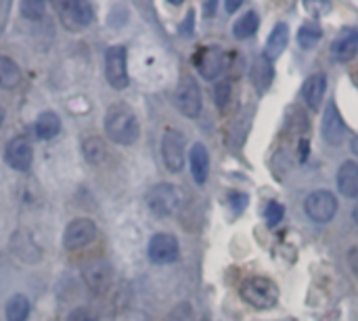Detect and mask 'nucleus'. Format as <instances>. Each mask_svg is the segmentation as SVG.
<instances>
[{"label": "nucleus", "instance_id": "15", "mask_svg": "<svg viewBox=\"0 0 358 321\" xmlns=\"http://www.w3.org/2000/svg\"><path fill=\"white\" fill-rule=\"evenodd\" d=\"M325 93H327V76H325L323 71L313 74V76L302 84V99H304V103H306L313 111H317V109L321 107V103H323V99H325Z\"/></svg>", "mask_w": 358, "mask_h": 321}, {"label": "nucleus", "instance_id": "16", "mask_svg": "<svg viewBox=\"0 0 358 321\" xmlns=\"http://www.w3.org/2000/svg\"><path fill=\"white\" fill-rule=\"evenodd\" d=\"M189 166H191L193 181L197 185H203L208 181V175H210V153H208L203 143H195L191 147V151H189Z\"/></svg>", "mask_w": 358, "mask_h": 321}, {"label": "nucleus", "instance_id": "33", "mask_svg": "<svg viewBox=\"0 0 358 321\" xmlns=\"http://www.w3.org/2000/svg\"><path fill=\"white\" fill-rule=\"evenodd\" d=\"M224 8H227V13H235V11L241 8V2L239 0H229V2H224Z\"/></svg>", "mask_w": 358, "mask_h": 321}, {"label": "nucleus", "instance_id": "30", "mask_svg": "<svg viewBox=\"0 0 358 321\" xmlns=\"http://www.w3.org/2000/svg\"><path fill=\"white\" fill-rule=\"evenodd\" d=\"M231 206H233L235 212H241L248 206V196L245 193H233L231 196Z\"/></svg>", "mask_w": 358, "mask_h": 321}, {"label": "nucleus", "instance_id": "26", "mask_svg": "<svg viewBox=\"0 0 358 321\" xmlns=\"http://www.w3.org/2000/svg\"><path fill=\"white\" fill-rule=\"evenodd\" d=\"M321 36H323V32H321V27L317 25V23H306V25H302V29L298 32V42H300V46L302 48H313L319 40H321Z\"/></svg>", "mask_w": 358, "mask_h": 321}, {"label": "nucleus", "instance_id": "6", "mask_svg": "<svg viewBox=\"0 0 358 321\" xmlns=\"http://www.w3.org/2000/svg\"><path fill=\"white\" fill-rule=\"evenodd\" d=\"M187 137L178 128H166L162 137V158L170 172H180L185 168Z\"/></svg>", "mask_w": 358, "mask_h": 321}, {"label": "nucleus", "instance_id": "29", "mask_svg": "<svg viewBox=\"0 0 358 321\" xmlns=\"http://www.w3.org/2000/svg\"><path fill=\"white\" fill-rule=\"evenodd\" d=\"M214 97H216V105L220 109H224L231 101V82L229 80H222L216 84V90H214Z\"/></svg>", "mask_w": 358, "mask_h": 321}, {"label": "nucleus", "instance_id": "35", "mask_svg": "<svg viewBox=\"0 0 358 321\" xmlns=\"http://www.w3.org/2000/svg\"><path fill=\"white\" fill-rule=\"evenodd\" d=\"M350 149H352V153L358 158V137H355V139L350 141Z\"/></svg>", "mask_w": 358, "mask_h": 321}, {"label": "nucleus", "instance_id": "37", "mask_svg": "<svg viewBox=\"0 0 358 321\" xmlns=\"http://www.w3.org/2000/svg\"><path fill=\"white\" fill-rule=\"evenodd\" d=\"M352 217H355V221L358 223V204H357V208H355V212H352Z\"/></svg>", "mask_w": 358, "mask_h": 321}, {"label": "nucleus", "instance_id": "31", "mask_svg": "<svg viewBox=\"0 0 358 321\" xmlns=\"http://www.w3.org/2000/svg\"><path fill=\"white\" fill-rule=\"evenodd\" d=\"M67 321H94V317L90 315V311H86V309H73L69 315H67Z\"/></svg>", "mask_w": 358, "mask_h": 321}, {"label": "nucleus", "instance_id": "18", "mask_svg": "<svg viewBox=\"0 0 358 321\" xmlns=\"http://www.w3.org/2000/svg\"><path fill=\"white\" fill-rule=\"evenodd\" d=\"M338 189L344 198H358V164L348 160L338 170Z\"/></svg>", "mask_w": 358, "mask_h": 321}, {"label": "nucleus", "instance_id": "12", "mask_svg": "<svg viewBox=\"0 0 358 321\" xmlns=\"http://www.w3.org/2000/svg\"><path fill=\"white\" fill-rule=\"evenodd\" d=\"M195 65L197 71L206 78V80H216L227 65V55L220 46H206L203 50L197 53L195 57Z\"/></svg>", "mask_w": 358, "mask_h": 321}, {"label": "nucleus", "instance_id": "10", "mask_svg": "<svg viewBox=\"0 0 358 321\" xmlns=\"http://www.w3.org/2000/svg\"><path fill=\"white\" fill-rule=\"evenodd\" d=\"M94 19V11L90 2L69 0L61 4V21L69 32H80L88 27Z\"/></svg>", "mask_w": 358, "mask_h": 321}, {"label": "nucleus", "instance_id": "9", "mask_svg": "<svg viewBox=\"0 0 358 321\" xmlns=\"http://www.w3.org/2000/svg\"><path fill=\"white\" fill-rule=\"evenodd\" d=\"M180 254V244L176 240V235L172 233H155L149 240L147 246V257L153 265H170L174 261H178Z\"/></svg>", "mask_w": 358, "mask_h": 321}, {"label": "nucleus", "instance_id": "34", "mask_svg": "<svg viewBox=\"0 0 358 321\" xmlns=\"http://www.w3.org/2000/svg\"><path fill=\"white\" fill-rule=\"evenodd\" d=\"M216 6H218V2H206V4H203V8H206V17H212V15H214V11H216Z\"/></svg>", "mask_w": 358, "mask_h": 321}, {"label": "nucleus", "instance_id": "24", "mask_svg": "<svg viewBox=\"0 0 358 321\" xmlns=\"http://www.w3.org/2000/svg\"><path fill=\"white\" fill-rule=\"evenodd\" d=\"M82 153H84V158H86L88 164L99 166L107 158V145H105V141L101 137H88L82 143Z\"/></svg>", "mask_w": 358, "mask_h": 321}, {"label": "nucleus", "instance_id": "5", "mask_svg": "<svg viewBox=\"0 0 358 321\" xmlns=\"http://www.w3.org/2000/svg\"><path fill=\"white\" fill-rule=\"evenodd\" d=\"M105 78L111 88L122 90L128 86V59H126V46L113 44L105 50Z\"/></svg>", "mask_w": 358, "mask_h": 321}, {"label": "nucleus", "instance_id": "17", "mask_svg": "<svg viewBox=\"0 0 358 321\" xmlns=\"http://www.w3.org/2000/svg\"><path fill=\"white\" fill-rule=\"evenodd\" d=\"M358 53V29H344L334 42V55L338 61L348 63Z\"/></svg>", "mask_w": 358, "mask_h": 321}, {"label": "nucleus", "instance_id": "32", "mask_svg": "<svg viewBox=\"0 0 358 321\" xmlns=\"http://www.w3.org/2000/svg\"><path fill=\"white\" fill-rule=\"evenodd\" d=\"M193 21H195V15H193V11H189V15H187V23H182V25H180V34L191 36V34H193Z\"/></svg>", "mask_w": 358, "mask_h": 321}, {"label": "nucleus", "instance_id": "3", "mask_svg": "<svg viewBox=\"0 0 358 321\" xmlns=\"http://www.w3.org/2000/svg\"><path fill=\"white\" fill-rule=\"evenodd\" d=\"M182 189L172 183H157L147 191V206L159 219L176 214L182 206Z\"/></svg>", "mask_w": 358, "mask_h": 321}, {"label": "nucleus", "instance_id": "21", "mask_svg": "<svg viewBox=\"0 0 358 321\" xmlns=\"http://www.w3.org/2000/svg\"><path fill=\"white\" fill-rule=\"evenodd\" d=\"M36 137L42 141H50L61 132V118L55 111H42L34 124Z\"/></svg>", "mask_w": 358, "mask_h": 321}, {"label": "nucleus", "instance_id": "14", "mask_svg": "<svg viewBox=\"0 0 358 321\" xmlns=\"http://www.w3.org/2000/svg\"><path fill=\"white\" fill-rule=\"evenodd\" d=\"M82 278H84L86 286L94 294H101V292H105L109 288L111 278H113V271H111V265L107 261H90V263L84 265Z\"/></svg>", "mask_w": 358, "mask_h": 321}, {"label": "nucleus", "instance_id": "25", "mask_svg": "<svg viewBox=\"0 0 358 321\" xmlns=\"http://www.w3.org/2000/svg\"><path fill=\"white\" fill-rule=\"evenodd\" d=\"M29 309H31V305H29V299L25 294L10 296L6 303V309H4L6 321H27Z\"/></svg>", "mask_w": 358, "mask_h": 321}, {"label": "nucleus", "instance_id": "28", "mask_svg": "<svg viewBox=\"0 0 358 321\" xmlns=\"http://www.w3.org/2000/svg\"><path fill=\"white\" fill-rule=\"evenodd\" d=\"M283 214H285L283 204H279V202H268V206H266V210H264L266 225H268V227H277V225L283 221Z\"/></svg>", "mask_w": 358, "mask_h": 321}, {"label": "nucleus", "instance_id": "22", "mask_svg": "<svg viewBox=\"0 0 358 321\" xmlns=\"http://www.w3.org/2000/svg\"><path fill=\"white\" fill-rule=\"evenodd\" d=\"M258 27H260V17H258V13H256V11H248V13H243V15L237 19V23L233 25V36H235L237 40H248V38H252V36L258 32Z\"/></svg>", "mask_w": 358, "mask_h": 321}, {"label": "nucleus", "instance_id": "2", "mask_svg": "<svg viewBox=\"0 0 358 321\" xmlns=\"http://www.w3.org/2000/svg\"><path fill=\"white\" fill-rule=\"evenodd\" d=\"M239 294L241 299L252 305L254 309H260V311H266V309H273L277 303H279V288L273 280L268 278H248L241 288H239Z\"/></svg>", "mask_w": 358, "mask_h": 321}, {"label": "nucleus", "instance_id": "1", "mask_svg": "<svg viewBox=\"0 0 358 321\" xmlns=\"http://www.w3.org/2000/svg\"><path fill=\"white\" fill-rule=\"evenodd\" d=\"M105 135L117 145H134L141 137V124L128 103H113L105 111Z\"/></svg>", "mask_w": 358, "mask_h": 321}, {"label": "nucleus", "instance_id": "36", "mask_svg": "<svg viewBox=\"0 0 358 321\" xmlns=\"http://www.w3.org/2000/svg\"><path fill=\"white\" fill-rule=\"evenodd\" d=\"M2 122H4V109H2V105H0V126H2Z\"/></svg>", "mask_w": 358, "mask_h": 321}, {"label": "nucleus", "instance_id": "13", "mask_svg": "<svg viewBox=\"0 0 358 321\" xmlns=\"http://www.w3.org/2000/svg\"><path fill=\"white\" fill-rule=\"evenodd\" d=\"M321 135H323V139L327 141V145H331V147H338V145L344 143L346 124H344L342 114H340V109H338L336 103H329L327 109H325L323 124H321Z\"/></svg>", "mask_w": 358, "mask_h": 321}, {"label": "nucleus", "instance_id": "23", "mask_svg": "<svg viewBox=\"0 0 358 321\" xmlns=\"http://www.w3.org/2000/svg\"><path fill=\"white\" fill-rule=\"evenodd\" d=\"M19 82H21V69H19V65L10 57L0 55V88L10 90Z\"/></svg>", "mask_w": 358, "mask_h": 321}, {"label": "nucleus", "instance_id": "11", "mask_svg": "<svg viewBox=\"0 0 358 321\" xmlns=\"http://www.w3.org/2000/svg\"><path fill=\"white\" fill-rule=\"evenodd\" d=\"M4 162H6L13 170H17V172L29 170V166H31V162H34V147H31V143H29L25 137H13V139L6 143Z\"/></svg>", "mask_w": 358, "mask_h": 321}, {"label": "nucleus", "instance_id": "20", "mask_svg": "<svg viewBox=\"0 0 358 321\" xmlns=\"http://www.w3.org/2000/svg\"><path fill=\"white\" fill-rule=\"evenodd\" d=\"M252 82H254V86H256V90L258 93H264L271 84H273V80H275V65H273V61L271 59H266L264 55H260L256 61H254V65H252Z\"/></svg>", "mask_w": 358, "mask_h": 321}, {"label": "nucleus", "instance_id": "8", "mask_svg": "<svg viewBox=\"0 0 358 321\" xmlns=\"http://www.w3.org/2000/svg\"><path fill=\"white\" fill-rule=\"evenodd\" d=\"M96 235H99V227H96L94 221L86 219V217L73 219L63 231V248L65 250L86 248L96 240Z\"/></svg>", "mask_w": 358, "mask_h": 321}, {"label": "nucleus", "instance_id": "27", "mask_svg": "<svg viewBox=\"0 0 358 321\" xmlns=\"http://www.w3.org/2000/svg\"><path fill=\"white\" fill-rule=\"evenodd\" d=\"M44 8H46V4H44L42 0H23V2L19 4L21 15H23L25 19H29V21L42 19V17H44Z\"/></svg>", "mask_w": 358, "mask_h": 321}, {"label": "nucleus", "instance_id": "19", "mask_svg": "<svg viewBox=\"0 0 358 321\" xmlns=\"http://www.w3.org/2000/svg\"><path fill=\"white\" fill-rule=\"evenodd\" d=\"M289 44V27L287 23H277L266 40V48H264V57L275 61L283 55L285 46Z\"/></svg>", "mask_w": 358, "mask_h": 321}, {"label": "nucleus", "instance_id": "4", "mask_svg": "<svg viewBox=\"0 0 358 321\" xmlns=\"http://www.w3.org/2000/svg\"><path fill=\"white\" fill-rule=\"evenodd\" d=\"M304 212L310 221L319 225H327L338 214V198L327 189H317L304 200Z\"/></svg>", "mask_w": 358, "mask_h": 321}, {"label": "nucleus", "instance_id": "7", "mask_svg": "<svg viewBox=\"0 0 358 321\" xmlns=\"http://www.w3.org/2000/svg\"><path fill=\"white\" fill-rule=\"evenodd\" d=\"M174 103H176L178 111L187 118H197L201 114V107H203L201 88L191 76H185L178 82L176 93H174Z\"/></svg>", "mask_w": 358, "mask_h": 321}]
</instances>
